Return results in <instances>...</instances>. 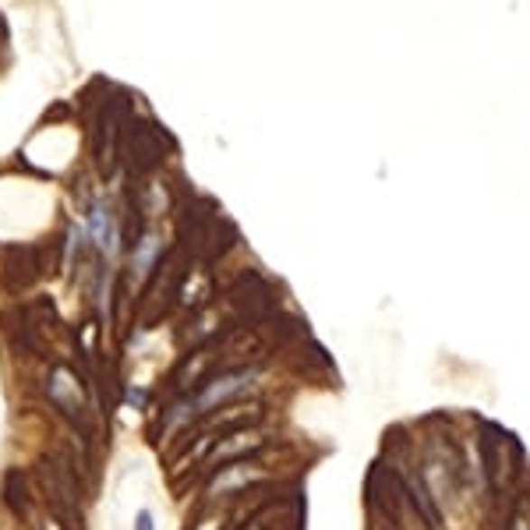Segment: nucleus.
<instances>
[{"label":"nucleus","instance_id":"1","mask_svg":"<svg viewBox=\"0 0 530 530\" xmlns=\"http://www.w3.org/2000/svg\"><path fill=\"white\" fill-rule=\"evenodd\" d=\"M127 142H131V170L145 173L163 160V127L149 121H127Z\"/></svg>","mask_w":530,"mask_h":530},{"label":"nucleus","instance_id":"2","mask_svg":"<svg viewBox=\"0 0 530 530\" xmlns=\"http://www.w3.org/2000/svg\"><path fill=\"white\" fill-rule=\"evenodd\" d=\"M40 276V258H36V247L29 245H14L7 247V262H4V286L7 290H22Z\"/></svg>","mask_w":530,"mask_h":530},{"label":"nucleus","instance_id":"3","mask_svg":"<svg viewBox=\"0 0 530 530\" xmlns=\"http://www.w3.org/2000/svg\"><path fill=\"white\" fill-rule=\"evenodd\" d=\"M251 375H255L251 367H241V371H227V375H219V378H209V382H205V389L195 396V407L209 410V407H216V404H223V400H230L234 393H241V389H245Z\"/></svg>","mask_w":530,"mask_h":530},{"label":"nucleus","instance_id":"4","mask_svg":"<svg viewBox=\"0 0 530 530\" xmlns=\"http://www.w3.org/2000/svg\"><path fill=\"white\" fill-rule=\"evenodd\" d=\"M4 502L14 516H25L29 513V485H25V474L22 470H11L4 478Z\"/></svg>","mask_w":530,"mask_h":530},{"label":"nucleus","instance_id":"5","mask_svg":"<svg viewBox=\"0 0 530 530\" xmlns=\"http://www.w3.org/2000/svg\"><path fill=\"white\" fill-rule=\"evenodd\" d=\"M135 530H153V513H149V509H142V513L135 516Z\"/></svg>","mask_w":530,"mask_h":530}]
</instances>
